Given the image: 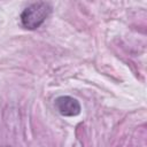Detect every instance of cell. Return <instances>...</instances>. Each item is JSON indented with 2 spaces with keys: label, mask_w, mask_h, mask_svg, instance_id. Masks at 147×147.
Returning a JSON list of instances; mask_svg holds the SVG:
<instances>
[{
  "label": "cell",
  "mask_w": 147,
  "mask_h": 147,
  "mask_svg": "<svg viewBox=\"0 0 147 147\" xmlns=\"http://www.w3.org/2000/svg\"><path fill=\"white\" fill-rule=\"evenodd\" d=\"M52 13V5L46 1L33 2L21 14V23L28 30L38 29Z\"/></svg>",
  "instance_id": "obj_1"
},
{
  "label": "cell",
  "mask_w": 147,
  "mask_h": 147,
  "mask_svg": "<svg viewBox=\"0 0 147 147\" xmlns=\"http://www.w3.org/2000/svg\"><path fill=\"white\" fill-rule=\"evenodd\" d=\"M55 107L62 116H68V117L77 116L82 110L78 100L69 95L59 96L55 100Z\"/></svg>",
  "instance_id": "obj_2"
}]
</instances>
